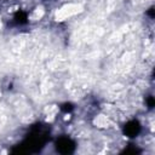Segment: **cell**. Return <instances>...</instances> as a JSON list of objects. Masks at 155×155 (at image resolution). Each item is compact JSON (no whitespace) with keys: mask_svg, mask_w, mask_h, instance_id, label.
I'll return each mask as SVG.
<instances>
[{"mask_svg":"<svg viewBox=\"0 0 155 155\" xmlns=\"http://www.w3.org/2000/svg\"><path fill=\"white\" fill-rule=\"evenodd\" d=\"M110 124H111V122H110L109 117L105 116V115H97V116L94 117V125H96L97 127L105 128V127H108Z\"/></svg>","mask_w":155,"mask_h":155,"instance_id":"6da1fadb","label":"cell"},{"mask_svg":"<svg viewBox=\"0 0 155 155\" xmlns=\"http://www.w3.org/2000/svg\"><path fill=\"white\" fill-rule=\"evenodd\" d=\"M42 16H44V10H42L41 7L39 8V12H38V8H35V10H33V12H31V15H30L31 19H34V21L40 19Z\"/></svg>","mask_w":155,"mask_h":155,"instance_id":"7a4b0ae2","label":"cell"}]
</instances>
